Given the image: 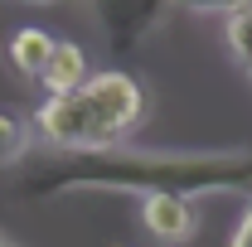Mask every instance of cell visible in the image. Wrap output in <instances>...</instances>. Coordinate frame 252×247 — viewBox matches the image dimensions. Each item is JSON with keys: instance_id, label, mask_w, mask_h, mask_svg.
<instances>
[{"instance_id": "cell-1", "label": "cell", "mask_w": 252, "mask_h": 247, "mask_svg": "<svg viewBox=\"0 0 252 247\" xmlns=\"http://www.w3.org/2000/svg\"><path fill=\"white\" fill-rule=\"evenodd\" d=\"M63 189H126V194H248L252 199V151H63L25 175V194L49 199Z\"/></svg>"}, {"instance_id": "cell-2", "label": "cell", "mask_w": 252, "mask_h": 247, "mask_svg": "<svg viewBox=\"0 0 252 247\" xmlns=\"http://www.w3.org/2000/svg\"><path fill=\"white\" fill-rule=\"evenodd\" d=\"M34 131L59 146V151H112V146H126V136L97 112L83 93L68 97H44L34 107Z\"/></svg>"}, {"instance_id": "cell-3", "label": "cell", "mask_w": 252, "mask_h": 247, "mask_svg": "<svg viewBox=\"0 0 252 247\" xmlns=\"http://www.w3.org/2000/svg\"><path fill=\"white\" fill-rule=\"evenodd\" d=\"M78 93L93 102L97 112L107 117V122L117 126L122 136H131V126L146 117V88L131 78V73H122V68H107V73H93Z\"/></svg>"}, {"instance_id": "cell-4", "label": "cell", "mask_w": 252, "mask_h": 247, "mask_svg": "<svg viewBox=\"0 0 252 247\" xmlns=\"http://www.w3.org/2000/svg\"><path fill=\"white\" fill-rule=\"evenodd\" d=\"M170 10V0H97L102 34L117 54H136L146 34H156L160 15Z\"/></svg>"}, {"instance_id": "cell-5", "label": "cell", "mask_w": 252, "mask_h": 247, "mask_svg": "<svg viewBox=\"0 0 252 247\" xmlns=\"http://www.w3.org/2000/svg\"><path fill=\"white\" fill-rule=\"evenodd\" d=\"M141 228L160 247H185L199 233V204L180 194H146L141 199Z\"/></svg>"}, {"instance_id": "cell-6", "label": "cell", "mask_w": 252, "mask_h": 247, "mask_svg": "<svg viewBox=\"0 0 252 247\" xmlns=\"http://www.w3.org/2000/svg\"><path fill=\"white\" fill-rule=\"evenodd\" d=\"M88 78H93V68H88V49L73 44V39H59L54 54H49V63H44V73H39V83H44V93H49V97L78 93Z\"/></svg>"}, {"instance_id": "cell-7", "label": "cell", "mask_w": 252, "mask_h": 247, "mask_svg": "<svg viewBox=\"0 0 252 247\" xmlns=\"http://www.w3.org/2000/svg\"><path fill=\"white\" fill-rule=\"evenodd\" d=\"M54 34L39 30V25H25V30L10 34V44H5V59H10V68L20 73V78H39L44 73V63H49V54H54Z\"/></svg>"}, {"instance_id": "cell-8", "label": "cell", "mask_w": 252, "mask_h": 247, "mask_svg": "<svg viewBox=\"0 0 252 247\" xmlns=\"http://www.w3.org/2000/svg\"><path fill=\"white\" fill-rule=\"evenodd\" d=\"M223 49H228V59L252 78V0L223 20Z\"/></svg>"}, {"instance_id": "cell-9", "label": "cell", "mask_w": 252, "mask_h": 247, "mask_svg": "<svg viewBox=\"0 0 252 247\" xmlns=\"http://www.w3.org/2000/svg\"><path fill=\"white\" fill-rule=\"evenodd\" d=\"M30 141H34L30 122H20L15 112H0V165H20L30 155Z\"/></svg>"}, {"instance_id": "cell-10", "label": "cell", "mask_w": 252, "mask_h": 247, "mask_svg": "<svg viewBox=\"0 0 252 247\" xmlns=\"http://www.w3.org/2000/svg\"><path fill=\"white\" fill-rule=\"evenodd\" d=\"M175 10H189V15H233V10H243L248 0H170Z\"/></svg>"}, {"instance_id": "cell-11", "label": "cell", "mask_w": 252, "mask_h": 247, "mask_svg": "<svg viewBox=\"0 0 252 247\" xmlns=\"http://www.w3.org/2000/svg\"><path fill=\"white\" fill-rule=\"evenodd\" d=\"M233 247H252V199H248V214L238 223V233H233Z\"/></svg>"}, {"instance_id": "cell-12", "label": "cell", "mask_w": 252, "mask_h": 247, "mask_svg": "<svg viewBox=\"0 0 252 247\" xmlns=\"http://www.w3.org/2000/svg\"><path fill=\"white\" fill-rule=\"evenodd\" d=\"M0 247H15V243H10V238H5V233H0Z\"/></svg>"}, {"instance_id": "cell-13", "label": "cell", "mask_w": 252, "mask_h": 247, "mask_svg": "<svg viewBox=\"0 0 252 247\" xmlns=\"http://www.w3.org/2000/svg\"><path fill=\"white\" fill-rule=\"evenodd\" d=\"M112 247H131V243H112Z\"/></svg>"}, {"instance_id": "cell-14", "label": "cell", "mask_w": 252, "mask_h": 247, "mask_svg": "<svg viewBox=\"0 0 252 247\" xmlns=\"http://www.w3.org/2000/svg\"><path fill=\"white\" fill-rule=\"evenodd\" d=\"M34 5H44V0H34Z\"/></svg>"}]
</instances>
